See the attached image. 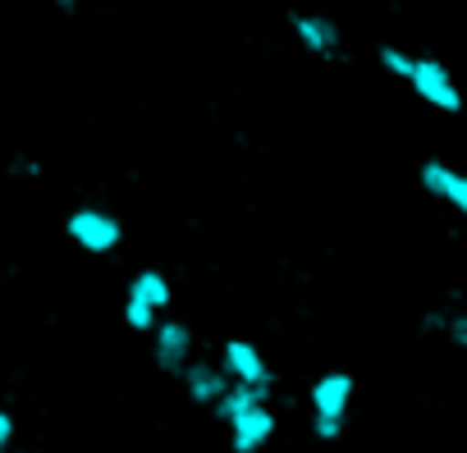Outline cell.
I'll return each instance as SVG.
<instances>
[{"instance_id": "cell-1", "label": "cell", "mask_w": 467, "mask_h": 453, "mask_svg": "<svg viewBox=\"0 0 467 453\" xmlns=\"http://www.w3.org/2000/svg\"><path fill=\"white\" fill-rule=\"evenodd\" d=\"M399 83H408L412 97L426 101V106L440 110V115H458V110H462V88H458L453 74H449L440 60H431V56H408V69H403Z\"/></svg>"}, {"instance_id": "cell-2", "label": "cell", "mask_w": 467, "mask_h": 453, "mask_svg": "<svg viewBox=\"0 0 467 453\" xmlns=\"http://www.w3.org/2000/svg\"><path fill=\"white\" fill-rule=\"evenodd\" d=\"M353 389H358V380L348 371H326L312 385V430H317V439H339L344 435V417L353 407Z\"/></svg>"}, {"instance_id": "cell-3", "label": "cell", "mask_w": 467, "mask_h": 453, "mask_svg": "<svg viewBox=\"0 0 467 453\" xmlns=\"http://www.w3.org/2000/svg\"><path fill=\"white\" fill-rule=\"evenodd\" d=\"M65 234H69V243H78L83 252L106 257V252L119 248L124 224H119L110 211H101V206H78V211H69V220H65Z\"/></svg>"}, {"instance_id": "cell-4", "label": "cell", "mask_w": 467, "mask_h": 453, "mask_svg": "<svg viewBox=\"0 0 467 453\" xmlns=\"http://www.w3.org/2000/svg\"><path fill=\"white\" fill-rule=\"evenodd\" d=\"M224 426H229L234 453H262V448L271 444V435H275V412L266 407V398H253V403H244L239 412H229Z\"/></svg>"}, {"instance_id": "cell-5", "label": "cell", "mask_w": 467, "mask_h": 453, "mask_svg": "<svg viewBox=\"0 0 467 453\" xmlns=\"http://www.w3.org/2000/svg\"><path fill=\"white\" fill-rule=\"evenodd\" d=\"M220 366L234 385H253V389H271L275 371L266 362V353L253 344V339H224L220 344Z\"/></svg>"}, {"instance_id": "cell-6", "label": "cell", "mask_w": 467, "mask_h": 453, "mask_svg": "<svg viewBox=\"0 0 467 453\" xmlns=\"http://www.w3.org/2000/svg\"><path fill=\"white\" fill-rule=\"evenodd\" d=\"M417 179H421V188H426V192H431L435 201L453 206V211H458V215L467 220V174H462V170H453L449 160L431 156V160H421Z\"/></svg>"}, {"instance_id": "cell-7", "label": "cell", "mask_w": 467, "mask_h": 453, "mask_svg": "<svg viewBox=\"0 0 467 453\" xmlns=\"http://www.w3.org/2000/svg\"><path fill=\"white\" fill-rule=\"evenodd\" d=\"M151 357H156L161 371L179 376L192 362V330L183 321H156V330H151Z\"/></svg>"}, {"instance_id": "cell-8", "label": "cell", "mask_w": 467, "mask_h": 453, "mask_svg": "<svg viewBox=\"0 0 467 453\" xmlns=\"http://www.w3.org/2000/svg\"><path fill=\"white\" fill-rule=\"evenodd\" d=\"M289 28H294V37H298L312 56H321V60H335V56H339V46H344L339 24H335V19H326V15L294 10V15H289Z\"/></svg>"}, {"instance_id": "cell-9", "label": "cell", "mask_w": 467, "mask_h": 453, "mask_svg": "<svg viewBox=\"0 0 467 453\" xmlns=\"http://www.w3.org/2000/svg\"><path fill=\"white\" fill-rule=\"evenodd\" d=\"M179 380H183L188 398H192V403H206V407L229 389V376H224L220 362H188V366L179 371Z\"/></svg>"}, {"instance_id": "cell-10", "label": "cell", "mask_w": 467, "mask_h": 453, "mask_svg": "<svg viewBox=\"0 0 467 453\" xmlns=\"http://www.w3.org/2000/svg\"><path fill=\"white\" fill-rule=\"evenodd\" d=\"M129 298H138V303H147V307L165 312V307H170V298H174V289H170V280H165L161 271H138V275H133V284H129Z\"/></svg>"}, {"instance_id": "cell-11", "label": "cell", "mask_w": 467, "mask_h": 453, "mask_svg": "<svg viewBox=\"0 0 467 453\" xmlns=\"http://www.w3.org/2000/svg\"><path fill=\"white\" fill-rule=\"evenodd\" d=\"M421 330H431V335L440 330V335H449V344L467 348V316H462V312H453V316H449V312H431V316L421 321Z\"/></svg>"}, {"instance_id": "cell-12", "label": "cell", "mask_w": 467, "mask_h": 453, "mask_svg": "<svg viewBox=\"0 0 467 453\" xmlns=\"http://www.w3.org/2000/svg\"><path fill=\"white\" fill-rule=\"evenodd\" d=\"M156 321H161V316H156V307H147V303H138V298H129V303H124V325H129V330L151 335V330H156Z\"/></svg>"}, {"instance_id": "cell-13", "label": "cell", "mask_w": 467, "mask_h": 453, "mask_svg": "<svg viewBox=\"0 0 467 453\" xmlns=\"http://www.w3.org/2000/svg\"><path fill=\"white\" fill-rule=\"evenodd\" d=\"M10 439H15V417H10L5 407H0V453L10 448Z\"/></svg>"}, {"instance_id": "cell-14", "label": "cell", "mask_w": 467, "mask_h": 453, "mask_svg": "<svg viewBox=\"0 0 467 453\" xmlns=\"http://www.w3.org/2000/svg\"><path fill=\"white\" fill-rule=\"evenodd\" d=\"M51 5H60V10H78V0H51Z\"/></svg>"}]
</instances>
